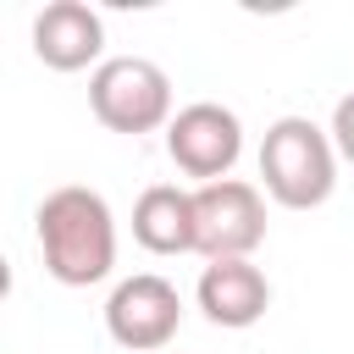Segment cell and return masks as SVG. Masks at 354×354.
<instances>
[{
  "label": "cell",
  "mask_w": 354,
  "mask_h": 354,
  "mask_svg": "<svg viewBox=\"0 0 354 354\" xmlns=\"http://www.w3.org/2000/svg\"><path fill=\"white\" fill-rule=\"evenodd\" d=\"M199 310L210 326H227V332H243L254 326L266 310H271V282L254 260H210L199 271V288H194Z\"/></svg>",
  "instance_id": "obj_8"
},
{
  "label": "cell",
  "mask_w": 354,
  "mask_h": 354,
  "mask_svg": "<svg viewBox=\"0 0 354 354\" xmlns=\"http://www.w3.org/2000/svg\"><path fill=\"white\" fill-rule=\"evenodd\" d=\"M326 133H332V144H337V160L354 166V88L332 105V127H326Z\"/></svg>",
  "instance_id": "obj_10"
},
{
  "label": "cell",
  "mask_w": 354,
  "mask_h": 354,
  "mask_svg": "<svg viewBox=\"0 0 354 354\" xmlns=\"http://www.w3.org/2000/svg\"><path fill=\"white\" fill-rule=\"evenodd\" d=\"M166 155H171V166H177L183 177H194L199 188L232 177V166H238V155H243V122H238V111H227V105H216V100L183 105V111L171 116V127H166Z\"/></svg>",
  "instance_id": "obj_5"
},
{
  "label": "cell",
  "mask_w": 354,
  "mask_h": 354,
  "mask_svg": "<svg viewBox=\"0 0 354 354\" xmlns=\"http://www.w3.org/2000/svg\"><path fill=\"white\" fill-rule=\"evenodd\" d=\"M183 326V293L155 277V271H138V277H122L105 299V332L116 348H133V354H160Z\"/></svg>",
  "instance_id": "obj_6"
},
{
  "label": "cell",
  "mask_w": 354,
  "mask_h": 354,
  "mask_svg": "<svg viewBox=\"0 0 354 354\" xmlns=\"http://www.w3.org/2000/svg\"><path fill=\"white\" fill-rule=\"evenodd\" d=\"M260 183L282 210H315L337 188V144L310 116H277L260 138Z\"/></svg>",
  "instance_id": "obj_2"
},
{
  "label": "cell",
  "mask_w": 354,
  "mask_h": 354,
  "mask_svg": "<svg viewBox=\"0 0 354 354\" xmlns=\"http://www.w3.org/2000/svg\"><path fill=\"white\" fill-rule=\"evenodd\" d=\"M33 55L50 72L100 66V55H105V22H100V11L83 6V0H50L33 17Z\"/></svg>",
  "instance_id": "obj_7"
},
{
  "label": "cell",
  "mask_w": 354,
  "mask_h": 354,
  "mask_svg": "<svg viewBox=\"0 0 354 354\" xmlns=\"http://www.w3.org/2000/svg\"><path fill=\"white\" fill-rule=\"evenodd\" d=\"M266 243V194L243 177H221L194 188V254L205 260H249Z\"/></svg>",
  "instance_id": "obj_4"
},
{
  "label": "cell",
  "mask_w": 354,
  "mask_h": 354,
  "mask_svg": "<svg viewBox=\"0 0 354 354\" xmlns=\"http://www.w3.org/2000/svg\"><path fill=\"white\" fill-rule=\"evenodd\" d=\"M88 111L111 133H155L171 127V77L149 55H111L88 72Z\"/></svg>",
  "instance_id": "obj_3"
},
{
  "label": "cell",
  "mask_w": 354,
  "mask_h": 354,
  "mask_svg": "<svg viewBox=\"0 0 354 354\" xmlns=\"http://www.w3.org/2000/svg\"><path fill=\"white\" fill-rule=\"evenodd\" d=\"M33 238H39L44 271L61 288H94L116 266V216H111L105 194L83 188V183H66L39 199Z\"/></svg>",
  "instance_id": "obj_1"
},
{
  "label": "cell",
  "mask_w": 354,
  "mask_h": 354,
  "mask_svg": "<svg viewBox=\"0 0 354 354\" xmlns=\"http://www.w3.org/2000/svg\"><path fill=\"white\" fill-rule=\"evenodd\" d=\"M133 238L149 254H194V188L155 183L133 205Z\"/></svg>",
  "instance_id": "obj_9"
}]
</instances>
